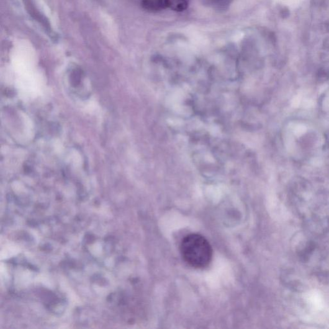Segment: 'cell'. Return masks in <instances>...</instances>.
<instances>
[{
    "label": "cell",
    "instance_id": "2",
    "mask_svg": "<svg viewBox=\"0 0 329 329\" xmlns=\"http://www.w3.org/2000/svg\"><path fill=\"white\" fill-rule=\"evenodd\" d=\"M166 8L175 11H182L187 7L188 3L186 0H165Z\"/></svg>",
    "mask_w": 329,
    "mask_h": 329
},
{
    "label": "cell",
    "instance_id": "1",
    "mask_svg": "<svg viewBox=\"0 0 329 329\" xmlns=\"http://www.w3.org/2000/svg\"><path fill=\"white\" fill-rule=\"evenodd\" d=\"M180 252L183 260L197 269L207 267L213 257V250L207 239L197 234L188 235L183 239Z\"/></svg>",
    "mask_w": 329,
    "mask_h": 329
}]
</instances>
